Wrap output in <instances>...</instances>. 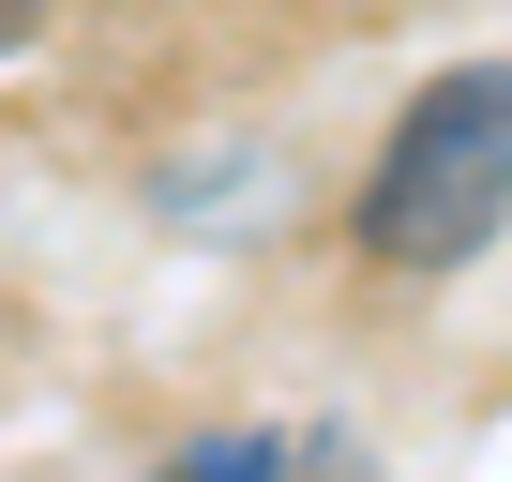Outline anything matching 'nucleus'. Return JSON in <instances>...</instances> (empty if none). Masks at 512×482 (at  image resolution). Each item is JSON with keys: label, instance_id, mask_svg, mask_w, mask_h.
Returning a JSON list of instances; mask_svg holds the SVG:
<instances>
[{"label": "nucleus", "instance_id": "nucleus-2", "mask_svg": "<svg viewBox=\"0 0 512 482\" xmlns=\"http://www.w3.org/2000/svg\"><path fill=\"white\" fill-rule=\"evenodd\" d=\"M181 482H272V437H211V452H181Z\"/></svg>", "mask_w": 512, "mask_h": 482}, {"label": "nucleus", "instance_id": "nucleus-1", "mask_svg": "<svg viewBox=\"0 0 512 482\" xmlns=\"http://www.w3.org/2000/svg\"><path fill=\"white\" fill-rule=\"evenodd\" d=\"M497 226H512V61H467L392 121V151L362 181V241L392 272H452Z\"/></svg>", "mask_w": 512, "mask_h": 482}, {"label": "nucleus", "instance_id": "nucleus-3", "mask_svg": "<svg viewBox=\"0 0 512 482\" xmlns=\"http://www.w3.org/2000/svg\"><path fill=\"white\" fill-rule=\"evenodd\" d=\"M31 16H46V0H0V46H31Z\"/></svg>", "mask_w": 512, "mask_h": 482}]
</instances>
